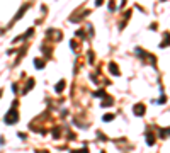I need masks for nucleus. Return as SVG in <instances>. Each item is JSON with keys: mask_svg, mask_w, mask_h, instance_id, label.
Returning <instances> with one entry per match:
<instances>
[{"mask_svg": "<svg viewBox=\"0 0 170 153\" xmlns=\"http://www.w3.org/2000/svg\"><path fill=\"white\" fill-rule=\"evenodd\" d=\"M134 112H140L138 116H143V112H145V107H143V105H138V107H134Z\"/></svg>", "mask_w": 170, "mask_h": 153, "instance_id": "1", "label": "nucleus"}]
</instances>
